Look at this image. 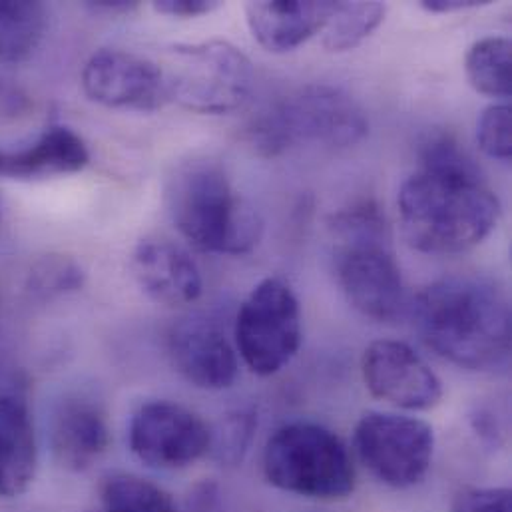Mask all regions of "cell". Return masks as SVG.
<instances>
[{
    "instance_id": "cell-18",
    "label": "cell",
    "mask_w": 512,
    "mask_h": 512,
    "mask_svg": "<svg viewBox=\"0 0 512 512\" xmlns=\"http://www.w3.org/2000/svg\"><path fill=\"white\" fill-rule=\"evenodd\" d=\"M38 469L36 431L26 403L0 395V499L24 495Z\"/></svg>"
},
{
    "instance_id": "cell-27",
    "label": "cell",
    "mask_w": 512,
    "mask_h": 512,
    "mask_svg": "<svg viewBox=\"0 0 512 512\" xmlns=\"http://www.w3.org/2000/svg\"><path fill=\"white\" fill-rule=\"evenodd\" d=\"M222 2L218 0H158L154 2L156 12L174 18H198L218 10Z\"/></svg>"
},
{
    "instance_id": "cell-8",
    "label": "cell",
    "mask_w": 512,
    "mask_h": 512,
    "mask_svg": "<svg viewBox=\"0 0 512 512\" xmlns=\"http://www.w3.org/2000/svg\"><path fill=\"white\" fill-rule=\"evenodd\" d=\"M236 345L259 377L279 373L301 345V309L281 279H263L242 303L236 319Z\"/></svg>"
},
{
    "instance_id": "cell-29",
    "label": "cell",
    "mask_w": 512,
    "mask_h": 512,
    "mask_svg": "<svg viewBox=\"0 0 512 512\" xmlns=\"http://www.w3.org/2000/svg\"><path fill=\"white\" fill-rule=\"evenodd\" d=\"M90 10L96 14H106V16H116V14H130L134 12L140 4L130 2V0H98V2H88L86 4Z\"/></svg>"
},
{
    "instance_id": "cell-13",
    "label": "cell",
    "mask_w": 512,
    "mask_h": 512,
    "mask_svg": "<svg viewBox=\"0 0 512 512\" xmlns=\"http://www.w3.org/2000/svg\"><path fill=\"white\" fill-rule=\"evenodd\" d=\"M168 355L174 369L204 391L228 389L238 377L234 347L224 331L204 317H190L172 327Z\"/></svg>"
},
{
    "instance_id": "cell-21",
    "label": "cell",
    "mask_w": 512,
    "mask_h": 512,
    "mask_svg": "<svg viewBox=\"0 0 512 512\" xmlns=\"http://www.w3.org/2000/svg\"><path fill=\"white\" fill-rule=\"evenodd\" d=\"M387 6L381 2H335L325 24L323 48L327 52H347L357 48L383 22Z\"/></svg>"
},
{
    "instance_id": "cell-30",
    "label": "cell",
    "mask_w": 512,
    "mask_h": 512,
    "mask_svg": "<svg viewBox=\"0 0 512 512\" xmlns=\"http://www.w3.org/2000/svg\"><path fill=\"white\" fill-rule=\"evenodd\" d=\"M2 92H4V84H2V78H0V96H2Z\"/></svg>"
},
{
    "instance_id": "cell-17",
    "label": "cell",
    "mask_w": 512,
    "mask_h": 512,
    "mask_svg": "<svg viewBox=\"0 0 512 512\" xmlns=\"http://www.w3.org/2000/svg\"><path fill=\"white\" fill-rule=\"evenodd\" d=\"M90 152L84 140L66 126L48 128L34 144L22 150H0V176L8 180H46L84 170Z\"/></svg>"
},
{
    "instance_id": "cell-19",
    "label": "cell",
    "mask_w": 512,
    "mask_h": 512,
    "mask_svg": "<svg viewBox=\"0 0 512 512\" xmlns=\"http://www.w3.org/2000/svg\"><path fill=\"white\" fill-rule=\"evenodd\" d=\"M46 30L42 2L0 0V60L22 62L40 46Z\"/></svg>"
},
{
    "instance_id": "cell-20",
    "label": "cell",
    "mask_w": 512,
    "mask_h": 512,
    "mask_svg": "<svg viewBox=\"0 0 512 512\" xmlns=\"http://www.w3.org/2000/svg\"><path fill=\"white\" fill-rule=\"evenodd\" d=\"M471 86L491 98H511L512 44L505 36H487L471 46L465 58Z\"/></svg>"
},
{
    "instance_id": "cell-28",
    "label": "cell",
    "mask_w": 512,
    "mask_h": 512,
    "mask_svg": "<svg viewBox=\"0 0 512 512\" xmlns=\"http://www.w3.org/2000/svg\"><path fill=\"white\" fill-rule=\"evenodd\" d=\"M489 4V0H421L419 6L431 14H451L463 12L471 8H481Z\"/></svg>"
},
{
    "instance_id": "cell-16",
    "label": "cell",
    "mask_w": 512,
    "mask_h": 512,
    "mask_svg": "<svg viewBox=\"0 0 512 512\" xmlns=\"http://www.w3.org/2000/svg\"><path fill=\"white\" fill-rule=\"evenodd\" d=\"M333 4L329 0H259L246 4V18L261 48L283 54L321 32L333 12Z\"/></svg>"
},
{
    "instance_id": "cell-23",
    "label": "cell",
    "mask_w": 512,
    "mask_h": 512,
    "mask_svg": "<svg viewBox=\"0 0 512 512\" xmlns=\"http://www.w3.org/2000/svg\"><path fill=\"white\" fill-rule=\"evenodd\" d=\"M84 269L68 256L42 257L30 271L28 289L42 299L78 291L84 285Z\"/></svg>"
},
{
    "instance_id": "cell-5",
    "label": "cell",
    "mask_w": 512,
    "mask_h": 512,
    "mask_svg": "<svg viewBox=\"0 0 512 512\" xmlns=\"http://www.w3.org/2000/svg\"><path fill=\"white\" fill-rule=\"evenodd\" d=\"M250 132L257 150L271 158L299 144L355 146L367 136L369 122L359 102L345 90L309 84L263 112Z\"/></svg>"
},
{
    "instance_id": "cell-7",
    "label": "cell",
    "mask_w": 512,
    "mask_h": 512,
    "mask_svg": "<svg viewBox=\"0 0 512 512\" xmlns=\"http://www.w3.org/2000/svg\"><path fill=\"white\" fill-rule=\"evenodd\" d=\"M269 485L291 495L337 501L355 489V467L343 441L313 423H291L275 431L263 453Z\"/></svg>"
},
{
    "instance_id": "cell-31",
    "label": "cell",
    "mask_w": 512,
    "mask_h": 512,
    "mask_svg": "<svg viewBox=\"0 0 512 512\" xmlns=\"http://www.w3.org/2000/svg\"><path fill=\"white\" fill-rule=\"evenodd\" d=\"M0 222H2V206H0Z\"/></svg>"
},
{
    "instance_id": "cell-4",
    "label": "cell",
    "mask_w": 512,
    "mask_h": 512,
    "mask_svg": "<svg viewBox=\"0 0 512 512\" xmlns=\"http://www.w3.org/2000/svg\"><path fill=\"white\" fill-rule=\"evenodd\" d=\"M329 230L337 279L347 301L373 321L399 319L407 295L381 208L373 202L353 204L331 216Z\"/></svg>"
},
{
    "instance_id": "cell-26",
    "label": "cell",
    "mask_w": 512,
    "mask_h": 512,
    "mask_svg": "<svg viewBox=\"0 0 512 512\" xmlns=\"http://www.w3.org/2000/svg\"><path fill=\"white\" fill-rule=\"evenodd\" d=\"M453 512H512L511 489L467 487L457 493Z\"/></svg>"
},
{
    "instance_id": "cell-9",
    "label": "cell",
    "mask_w": 512,
    "mask_h": 512,
    "mask_svg": "<svg viewBox=\"0 0 512 512\" xmlns=\"http://www.w3.org/2000/svg\"><path fill=\"white\" fill-rule=\"evenodd\" d=\"M355 449L383 485L409 489L419 485L431 469L435 433L421 419L369 411L355 427Z\"/></svg>"
},
{
    "instance_id": "cell-10",
    "label": "cell",
    "mask_w": 512,
    "mask_h": 512,
    "mask_svg": "<svg viewBox=\"0 0 512 512\" xmlns=\"http://www.w3.org/2000/svg\"><path fill=\"white\" fill-rule=\"evenodd\" d=\"M212 429L194 411L170 403L142 405L130 423V449L148 467L162 471L186 469L212 449Z\"/></svg>"
},
{
    "instance_id": "cell-25",
    "label": "cell",
    "mask_w": 512,
    "mask_h": 512,
    "mask_svg": "<svg viewBox=\"0 0 512 512\" xmlns=\"http://www.w3.org/2000/svg\"><path fill=\"white\" fill-rule=\"evenodd\" d=\"M256 425V415L252 411H238L230 415L222 427V433L220 435L212 433L214 435L212 449L218 447L222 459L236 463L248 451Z\"/></svg>"
},
{
    "instance_id": "cell-11",
    "label": "cell",
    "mask_w": 512,
    "mask_h": 512,
    "mask_svg": "<svg viewBox=\"0 0 512 512\" xmlns=\"http://www.w3.org/2000/svg\"><path fill=\"white\" fill-rule=\"evenodd\" d=\"M82 90L92 102L116 110L156 112L170 104L160 64L126 50L92 54L82 70Z\"/></svg>"
},
{
    "instance_id": "cell-2",
    "label": "cell",
    "mask_w": 512,
    "mask_h": 512,
    "mask_svg": "<svg viewBox=\"0 0 512 512\" xmlns=\"http://www.w3.org/2000/svg\"><path fill=\"white\" fill-rule=\"evenodd\" d=\"M407 242L423 254H461L485 242L501 218L499 198L481 170L439 172L421 168L399 192Z\"/></svg>"
},
{
    "instance_id": "cell-24",
    "label": "cell",
    "mask_w": 512,
    "mask_h": 512,
    "mask_svg": "<svg viewBox=\"0 0 512 512\" xmlns=\"http://www.w3.org/2000/svg\"><path fill=\"white\" fill-rule=\"evenodd\" d=\"M512 112L509 104L489 106L477 126V140L481 150L499 162L512 160Z\"/></svg>"
},
{
    "instance_id": "cell-14",
    "label": "cell",
    "mask_w": 512,
    "mask_h": 512,
    "mask_svg": "<svg viewBox=\"0 0 512 512\" xmlns=\"http://www.w3.org/2000/svg\"><path fill=\"white\" fill-rule=\"evenodd\" d=\"M130 269L140 289L158 305H190L204 289L198 263L182 246L164 238L142 240L132 254Z\"/></svg>"
},
{
    "instance_id": "cell-22",
    "label": "cell",
    "mask_w": 512,
    "mask_h": 512,
    "mask_svg": "<svg viewBox=\"0 0 512 512\" xmlns=\"http://www.w3.org/2000/svg\"><path fill=\"white\" fill-rule=\"evenodd\" d=\"M106 512H178L176 501L162 487L138 475L118 473L102 485Z\"/></svg>"
},
{
    "instance_id": "cell-6",
    "label": "cell",
    "mask_w": 512,
    "mask_h": 512,
    "mask_svg": "<svg viewBox=\"0 0 512 512\" xmlns=\"http://www.w3.org/2000/svg\"><path fill=\"white\" fill-rule=\"evenodd\" d=\"M168 102L196 114H230L254 88L250 58L228 40L174 44L158 62Z\"/></svg>"
},
{
    "instance_id": "cell-3",
    "label": "cell",
    "mask_w": 512,
    "mask_h": 512,
    "mask_svg": "<svg viewBox=\"0 0 512 512\" xmlns=\"http://www.w3.org/2000/svg\"><path fill=\"white\" fill-rule=\"evenodd\" d=\"M166 208L176 230L208 254H250L263 232L259 214L212 158H192L174 168L166 184Z\"/></svg>"
},
{
    "instance_id": "cell-15",
    "label": "cell",
    "mask_w": 512,
    "mask_h": 512,
    "mask_svg": "<svg viewBox=\"0 0 512 512\" xmlns=\"http://www.w3.org/2000/svg\"><path fill=\"white\" fill-rule=\"evenodd\" d=\"M110 427L102 407L88 397H66L50 421V449L56 463L72 473L88 471L110 447Z\"/></svg>"
},
{
    "instance_id": "cell-12",
    "label": "cell",
    "mask_w": 512,
    "mask_h": 512,
    "mask_svg": "<svg viewBox=\"0 0 512 512\" xmlns=\"http://www.w3.org/2000/svg\"><path fill=\"white\" fill-rule=\"evenodd\" d=\"M363 379L373 397L407 411H429L443 399L437 373L401 341H373L363 355Z\"/></svg>"
},
{
    "instance_id": "cell-1",
    "label": "cell",
    "mask_w": 512,
    "mask_h": 512,
    "mask_svg": "<svg viewBox=\"0 0 512 512\" xmlns=\"http://www.w3.org/2000/svg\"><path fill=\"white\" fill-rule=\"evenodd\" d=\"M421 339L469 371H493L511 357V305L491 281L453 275L431 283L415 301Z\"/></svg>"
}]
</instances>
